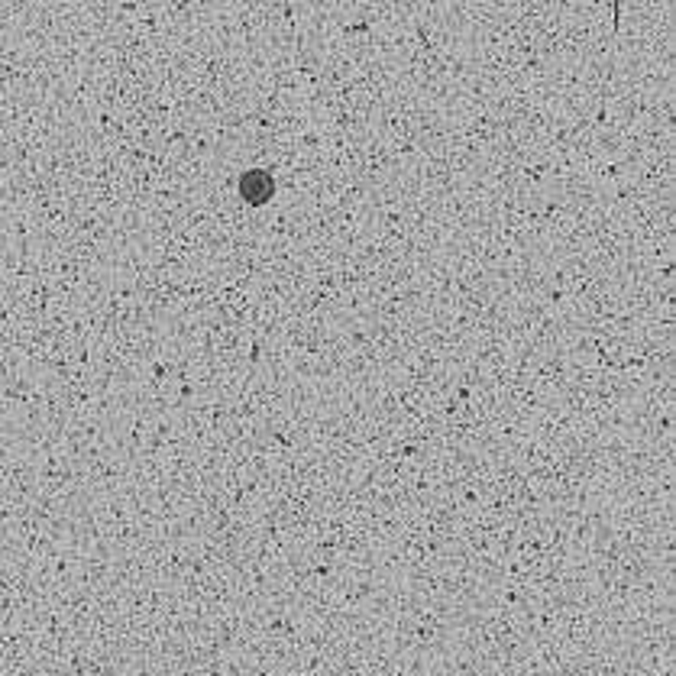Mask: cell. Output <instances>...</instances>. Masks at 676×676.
<instances>
[{"instance_id": "obj_1", "label": "cell", "mask_w": 676, "mask_h": 676, "mask_svg": "<svg viewBox=\"0 0 676 676\" xmlns=\"http://www.w3.org/2000/svg\"><path fill=\"white\" fill-rule=\"evenodd\" d=\"M237 191L250 208H266L275 198V191H279V185H275V175L269 169H246L237 178Z\"/></svg>"}]
</instances>
